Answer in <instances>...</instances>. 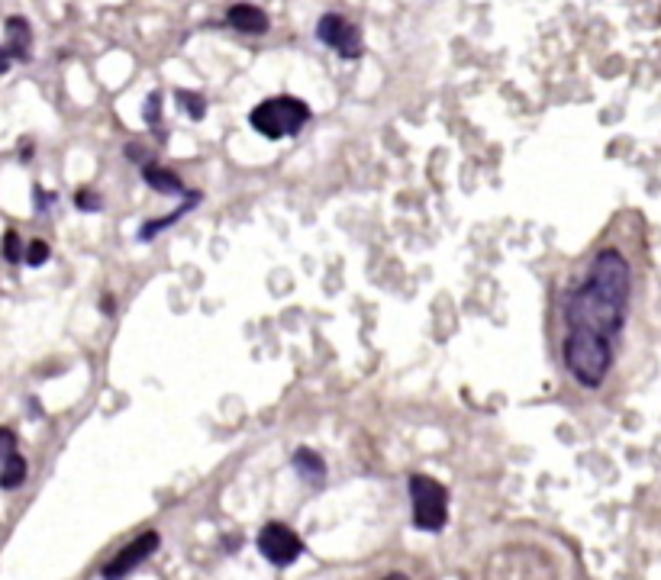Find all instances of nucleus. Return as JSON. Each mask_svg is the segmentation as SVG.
Masks as SVG:
<instances>
[{
  "instance_id": "f257e3e1",
  "label": "nucleus",
  "mask_w": 661,
  "mask_h": 580,
  "mask_svg": "<svg viewBox=\"0 0 661 580\" xmlns=\"http://www.w3.org/2000/svg\"><path fill=\"white\" fill-rule=\"evenodd\" d=\"M629 287H632L629 261L616 249H603L594 258L587 281L568 297L565 307L568 332H584V336L613 342L626 323Z\"/></svg>"
},
{
  "instance_id": "f03ea898",
  "label": "nucleus",
  "mask_w": 661,
  "mask_h": 580,
  "mask_svg": "<svg viewBox=\"0 0 661 580\" xmlns=\"http://www.w3.org/2000/svg\"><path fill=\"white\" fill-rule=\"evenodd\" d=\"M310 120V107L297 97H268L262 100L252 113L249 123L255 133H262L265 139H287L300 133V126Z\"/></svg>"
},
{
  "instance_id": "7ed1b4c3",
  "label": "nucleus",
  "mask_w": 661,
  "mask_h": 580,
  "mask_svg": "<svg viewBox=\"0 0 661 580\" xmlns=\"http://www.w3.org/2000/svg\"><path fill=\"white\" fill-rule=\"evenodd\" d=\"M484 580H555V574L542 551H533L526 545H507L487 561Z\"/></svg>"
},
{
  "instance_id": "20e7f679",
  "label": "nucleus",
  "mask_w": 661,
  "mask_h": 580,
  "mask_svg": "<svg viewBox=\"0 0 661 580\" xmlns=\"http://www.w3.org/2000/svg\"><path fill=\"white\" fill-rule=\"evenodd\" d=\"M410 503H413V522L423 532H439L449 519V490L426 474L410 477Z\"/></svg>"
},
{
  "instance_id": "39448f33",
  "label": "nucleus",
  "mask_w": 661,
  "mask_h": 580,
  "mask_svg": "<svg viewBox=\"0 0 661 580\" xmlns=\"http://www.w3.org/2000/svg\"><path fill=\"white\" fill-rule=\"evenodd\" d=\"M258 551L271 561L278 564V568H287V564H294L300 558V551H304V542L297 539L294 529H287L284 522H268V526L258 532Z\"/></svg>"
},
{
  "instance_id": "423d86ee",
  "label": "nucleus",
  "mask_w": 661,
  "mask_h": 580,
  "mask_svg": "<svg viewBox=\"0 0 661 580\" xmlns=\"http://www.w3.org/2000/svg\"><path fill=\"white\" fill-rule=\"evenodd\" d=\"M316 36H320L323 46L336 49L342 58H349V62H355V58L362 55V36H358V26H352L346 17H339V13H326V17H320Z\"/></svg>"
},
{
  "instance_id": "0eeeda50",
  "label": "nucleus",
  "mask_w": 661,
  "mask_h": 580,
  "mask_svg": "<svg viewBox=\"0 0 661 580\" xmlns=\"http://www.w3.org/2000/svg\"><path fill=\"white\" fill-rule=\"evenodd\" d=\"M158 548V532H146V535H139L136 542H129L117 558H110L107 564H104V580H123L129 571H136L142 561H146L152 551Z\"/></svg>"
},
{
  "instance_id": "6e6552de",
  "label": "nucleus",
  "mask_w": 661,
  "mask_h": 580,
  "mask_svg": "<svg viewBox=\"0 0 661 580\" xmlns=\"http://www.w3.org/2000/svg\"><path fill=\"white\" fill-rule=\"evenodd\" d=\"M226 23L239 29V33H249V36H262L268 33V13L262 7H252V4H236L229 7L226 13Z\"/></svg>"
},
{
  "instance_id": "1a4fd4ad",
  "label": "nucleus",
  "mask_w": 661,
  "mask_h": 580,
  "mask_svg": "<svg viewBox=\"0 0 661 580\" xmlns=\"http://www.w3.org/2000/svg\"><path fill=\"white\" fill-rule=\"evenodd\" d=\"M7 39H10V58H20V62H30V52H33V33H30V23L23 17H10L7 20Z\"/></svg>"
},
{
  "instance_id": "9d476101",
  "label": "nucleus",
  "mask_w": 661,
  "mask_h": 580,
  "mask_svg": "<svg viewBox=\"0 0 661 580\" xmlns=\"http://www.w3.org/2000/svg\"><path fill=\"white\" fill-rule=\"evenodd\" d=\"M142 178H146V181L155 187V191H162V194H178V197L188 194V187L181 184L178 174H171V171H165V168H155V165L149 168V165H146V168H142Z\"/></svg>"
},
{
  "instance_id": "9b49d317",
  "label": "nucleus",
  "mask_w": 661,
  "mask_h": 580,
  "mask_svg": "<svg viewBox=\"0 0 661 580\" xmlns=\"http://www.w3.org/2000/svg\"><path fill=\"white\" fill-rule=\"evenodd\" d=\"M23 481H26V458L20 452H13L10 458L0 461V487L13 490V487H20Z\"/></svg>"
},
{
  "instance_id": "f8f14e48",
  "label": "nucleus",
  "mask_w": 661,
  "mask_h": 580,
  "mask_svg": "<svg viewBox=\"0 0 661 580\" xmlns=\"http://www.w3.org/2000/svg\"><path fill=\"white\" fill-rule=\"evenodd\" d=\"M294 468H297L300 474H307L313 484H320V481H323L326 464H323V458H320V455L310 452V448H300V452L294 455Z\"/></svg>"
},
{
  "instance_id": "ddd939ff",
  "label": "nucleus",
  "mask_w": 661,
  "mask_h": 580,
  "mask_svg": "<svg viewBox=\"0 0 661 580\" xmlns=\"http://www.w3.org/2000/svg\"><path fill=\"white\" fill-rule=\"evenodd\" d=\"M46 258H49V245L42 242V239H33L30 245H26V252H23V261L30 268H39V265H46Z\"/></svg>"
},
{
  "instance_id": "4468645a",
  "label": "nucleus",
  "mask_w": 661,
  "mask_h": 580,
  "mask_svg": "<svg viewBox=\"0 0 661 580\" xmlns=\"http://www.w3.org/2000/svg\"><path fill=\"white\" fill-rule=\"evenodd\" d=\"M178 100H181L184 107H188L191 120H204V113H207V110H204V107H207L204 97H197V94H191V91H178Z\"/></svg>"
},
{
  "instance_id": "2eb2a0df",
  "label": "nucleus",
  "mask_w": 661,
  "mask_h": 580,
  "mask_svg": "<svg viewBox=\"0 0 661 580\" xmlns=\"http://www.w3.org/2000/svg\"><path fill=\"white\" fill-rule=\"evenodd\" d=\"M4 258L13 261V265H20V258H23V242H20V236L13 229L4 236Z\"/></svg>"
},
{
  "instance_id": "dca6fc26",
  "label": "nucleus",
  "mask_w": 661,
  "mask_h": 580,
  "mask_svg": "<svg viewBox=\"0 0 661 580\" xmlns=\"http://www.w3.org/2000/svg\"><path fill=\"white\" fill-rule=\"evenodd\" d=\"M13 452H17V435H13L7 426H0V461L10 458Z\"/></svg>"
},
{
  "instance_id": "f3484780",
  "label": "nucleus",
  "mask_w": 661,
  "mask_h": 580,
  "mask_svg": "<svg viewBox=\"0 0 661 580\" xmlns=\"http://www.w3.org/2000/svg\"><path fill=\"white\" fill-rule=\"evenodd\" d=\"M158 104H162V97L152 94V97H149V104H146V120H149L152 126L158 123Z\"/></svg>"
},
{
  "instance_id": "a211bd4d",
  "label": "nucleus",
  "mask_w": 661,
  "mask_h": 580,
  "mask_svg": "<svg viewBox=\"0 0 661 580\" xmlns=\"http://www.w3.org/2000/svg\"><path fill=\"white\" fill-rule=\"evenodd\" d=\"M78 207H84V210H88V207H100V200H94L88 191H81V194H78Z\"/></svg>"
},
{
  "instance_id": "6ab92c4d",
  "label": "nucleus",
  "mask_w": 661,
  "mask_h": 580,
  "mask_svg": "<svg viewBox=\"0 0 661 580\" xmlns=\"http://www.w3.org/2000/svg\"><path fill=\"white\" fill-rule=\"evenodd\" d=\"M10 62H13V58H10V52H7L4 46H0V75H4V71L10 68Z\"/></svg>"
},
{
  "instance_id": "aec40b11",
  "label": "nucleus",
  "mask_w": 661,
  "mask_h": 580,
  "mask_svg": "<svg viewBox=\"0 0 661 580\" xmlns=\"http://www.w3.org/2000/svg\"><path fill=\"white\" fill-rule=\"evenodd\" d=\"M384 580H410L407 574H400V571H394V574H387Z\"/></svg>"
}]
</instances>
